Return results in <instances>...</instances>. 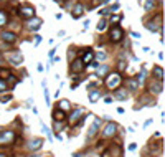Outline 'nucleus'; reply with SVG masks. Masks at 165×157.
Returning a JSON list of instances; mask_svg holds the SVG:
<instances>
[{
  "label": "nucleus",
  "mask_w": 165,
  "mask_h": 157,
  "mask_svg": "<svg viewBox=\"0 0 165 157\" xmlns=\"http://www.w3.org/2000/svg\"><path fill=\"white\" fill-rule=\"evenodd\" d=\"M107 73H109V66L107 65H98L96 66V75H98L99 78H104Z\"/></svg>",
  "instance_id": "obj_18"
},
{
  "label": "nucleus",
  "mask_w": 165,
  "mask_h": 157,
  "mask_svg": "<svg viewBox=\"0 0 165 157\" xmlns=\"http://www.w3.org/2000/svg\"><path fill=\"white\" fill-rule=\"evenodd\" d=\"M12 99V94H0V103H9Z\"/></svg>",
  "instance_id": "obj_30"
},
{
  "label": "nucleus",
  "mask_w": 165,
  "mask_h": 157,
  "mask_svg": "<svg viewBox=\"0 0 165 157\" xmlns=\"http://www.w3.org/2000/svg\"><path fill=\"white\" fill-rule=\"evenodd\" d=\"M144 9H145L147 12L154 10L155 9V0H145V2H144Z\"/></svg>",
  "instance_id": "obj_26"
},
{
  "label": "nucleus",
  "mask_w": 165,
  "mask_h": 157,
  "mask_svg": "<svg viewBox=\"0 0 165 157\" xmlns=\"http://www.w3.org/2000/svg\"><path fill=\"white\" fill-rule=\"evenodd\" d=\"M53 129L56 131V134H59V131L63 129V122H59V121H53Z\"/></svg>",
  "instance_id": "obj_29"
},
{
  "label": "nucleus",
  "mask_w": 165,
  "mask_h": 157,
  "mask_svg": "<svg viewBox=\"0 0 165 157\" xmlns=\"http://www.w3.org/2000/svg\"><path fill=\"white\" fill-rule=\"evenodd\" d=\"M124 38V31L120 27H112L111 28V33H109V40L112 43H119L120 40Z\"/></svg>",
  "instance_id": "obj_9"
},
{
  "label": "nucleus",
  "mask_w": 165,
  "mask_h": 157,
  "mask_svg": "<svg viewBox=\"0 0 165 157\" xmlns=\"http://www.w3.org/2000/svg\"><path fill=\"white\" fill-rule=\"evenodd\" d=\"M68 58H70V61L74 58V48H73V46H71L70 50H68Z\"/></svg>",
  "instance_id": "obj_34"
},
{
  "label": "nucleus",
  "mask_w": 165,
  "mask_h": 157,
  "mask_svg": "<svg viewBox=\"0 0 165 157\" xmlns=\"http://www.w3.org/2000/svg\"><path fill=\"white\" fill-rule=\"evenodd\" d=\"M27 157H43L41 154H37V152H33V154H30V155H27Z\"/></svg>",
  "instance_id": "obj_40"
},
{
  "label": "nucleus",
  "mask_w": 165,
  "mask_h": 157,
  "mask_svg": "<svg viewBox=\"0 0 165 157\" xmlns=\"http://www.w3.org/2000/svg\"><path fill=\"white\" fill-rule=\"evenodd\" d=\"M150 122H152V119H147V121H145V124H144V127H147V126H149V124H150Z\"/></svg>",
  "instance_id": "obj_41"
},
{
  "label": "nucleus",
  "mask_w": 165,
  "mask_h": 157,
  "mask_svg": "<svg viewBox=\"0 0 165 157\" xmlns=\"http://www.w3.org/2000/svg\"><path fill=\"white\" fill-rule=\"evenodd\" d=\"M66 119V112H63L61 109H56L53 111V121H59V122H63V121Z\"/></svg>",
  "instance_id": "obj_20"
},
{
  "label": "nucleus",
  "mask_w": 165,
  "mask_h": 157,
  "mask_svg": "<svg viewBox=\"0 0 165 157\" xmlns=\"http://www.w3.org/2000/svg\"><path fill=\"white\" fill-rule=\"evenodd\" d=\"M139 2H140V3H142V2H144V0H139Z\"/></svg>",
  "instance_id": "obj_47"
},
{
  "label": "nucleus",
  "mask_w": 165,
  "mask_h": 157,
  "mask_svg": "<svg viewBox=\"0 0 165 157\" xmlns=\"http://www.w3.org/2000/svg\"><path fill=\"white\" fill-rule=\"evenodd\" d=\"M99 127H101V119H99V118H94L92 124L89 126V129H88V136H86V139H88V141H91V139L99 132Z\"/></svg>",
  "instance_id": "obj_7"
},
{
  "label": "nucleus",
  "mask_w": 165,
  "mask_h": 157,
  "mask_svg": "<svg viewBox=\"0 0 165 157\" xmlns=\"http://www.w3.org/2000/svg\"><path fill=\"white\" fill-rule=\"evenodd\" d=\"M58 109H61L63 112L70 111V109H71V103L68 101V99H61V101L58 103Z\"/></svg>",
  "instance_id": "obj_23"
},
{
  "label": "nucleus",
  "mask_w": 165,
  "mask_h": 157,
  "mask_svg": "<svg viewBox=\"0 0 165 157\" xmlns=\"http://www.w3.org/2000/svg\"><path fill=\"white\" fill-rule=\"evenodd\" d=\"M131 35H132L134 38H142V37H140V33H135V31H131Z\"/></svg>",
  "instance_id": "obj_39"
},
{
  "label": "nucleus",
  "mask_w": 165,
  "mask_h": 157,
  "mask_svg": "<svg viewBox=\"0 0 165 157\" xmlns=\"http://www.w3.org/2000/svg\"><path fill=\"white\" fill-rule=\"evenodd\" d=\"M7 61L10 63L12 66H20L23 63V55L20 51H15V53H9L7 55Z\"/></svg>",
  "instance_id": "obj_8"
},
{
  "label": "nucleus",
  "mask_w": 165,
  "mask_h": 157,
  "mask_svg": "<svg viewBox=\"0 0 165 157\" xmlns=\"http://www.w3.org/2000/svg\"><path fill=\"white\" fill-rule=\"evenodd\" d=\"M84 12H86V9H84L83 3H76L73 9H71V17H73V18H79Z\"/></svg>",
  "instance_id": "obj_14"
},
{
  "label": "nucleus",
  "mask_w": 165,
  "mask_h": 157,
  "mask_svg": "<svg viewBox=\"0 0 165 157\" xmlns=\"http://www.w3.org/2000/svg\"><path fill=\"white\" fill-rule=\"evenodd\" d=\"M7 20H9V15H7V12L0 10V27L7 25Z\"/></svg>",
  "instance_id": "obj_27"
},
{
  "label": "nucleus",
  "mask_w": 165,
  "mask_h": 157,
  "mask_svg": "<svg viewBox=\"0 0 165 157\" xmlns=\"http://www.w3.org/2000/svg\"><path fill=\"white\" fill-rule=\"evenodd\" d=\"M96 58H98V60H101V61H104V60L107 58V55L104 53V51H98V55H96Z\"/></svg>",
  "instance_id": "obj_31"
},
{
  "label": "nucleus",
  "mask_w": 165,
  "mask_h": 157,
  "mask_svg": "<svg viewBox=\"0 0 165 157\" xmlns=\"http://www.w3.org/2000/svg\"><path fill=\"white\" fill-rule=\"evenodd\" d=\"M2 65H3V58H2V55H0V68H2Z\"/></svg>",
  "instance_id": "obj_43"
},
{
  "label": "nucleus",
  "mask_w": 165,
  "mask_h": 157,
  "mask_svg": "<svg viewBox=\"0 0 165 157\" xmlns=\"http://www.w3.org/2000/svg\"><path fill=\"white\" fill-rule=\"evenodd\" d=\"M84 114H86V109H84V108H74L73 112L70 114V118H68V121H70L71 126H73V124H78L79 121L83 119Z\"/></svg>",
  "instance_id": "obj_3"
},
{
  "label": "nucleus",
  "mask_w": 165,
  "mask_h": 157,
  "mask_svg": "<svg viewBox=\"0 0 165 157\" xmlns=\"http://www.w3.org/2000/svg\"><path fill=\"white\" fill-rule=\"evenodd\" d=\"M147 88H149V93H150V94L154 93L155 96H157V94H160V93L163 91V84H162V81H157V79H154V78L149 79Z\"/></svg>",
  "instance_id": "obj_4"
},
{
  "label": "nucleus",
  "mask_w": 165,
  "mask_h": 157,
  "mask_svg": "<svg viewBox=\"0 0 165 157\" xmlns=\"http://www.w3.org/2000/svg\"><path fill=\"white\" fill-rule=\"evenodd\" d=\"M83 70H84V65H83L81 58H74L73 61H71V65H70V73L78 75V73H81Z\"/></svg>",
  "instance_id": "obj_11"
},
{
  "label": "nucleus",
  "mask_w": 165,
  "mask_h": 157,
  "mask_svg": "<svg viewBox=\"0 0 165 157\" xmlns=\"http://www.w3.org/2000/svg\"><path fill=\"white\" fill-rule=\"evenodd\" d=\"M18 15L22 18H33L35 17V9L30 5H23L18 9Z\"/></svg>",
  "instance_id": "obj_10"
},
{
  "label": "nucleus",
  "mask_w": 165,
  "mask_h": 157,
  "mask_svg": "<svg viewBox=\"0 0 165 157\" xmlns=\"http://www.w3.org/2000/svg\"><path fill=\"white\" fill-rule=\"evenodd\" d=\"M41 146H43V139H40V137H33V139L28 141L27 149H28V151H31V152H37L38 149H41Z\"/></svg>",
  "instance_id": "obj_12"
},
{
  "label": "nucleus",
  "mask_w": 165,
  "mask_h": 157,
  "mask_svg": "<svg viewBox=\"0 0 165 157\" xmlns=\"http://www.w3.org/2000/svg\"><path fill=\"white\" fill-rule=\"evenodd\" d=\"M127 68V61L124 63V61H119V71H124Z\"/></svg>",
  "instance_id": "obj_36"
},
{
  "label": "nucleus",
  "mask_w": 165,
  "mask_h": 157,
  "mask_svg": "<svg viewBox=\"0 0 165 157\" xmlns=\"http://www.w3.org/2000/svg\"><path fill=\"white\" fill-rule=\"evenodd\" d=\"M0 157H7V154H0Z\"/></svg>",
  "instance_id": "obj_44"
},
{
  "label": "nucleus",
  "mask_w": 165,
  "mask_h": 157,
  "mask_svg": "<svg viewBox=\"0 0 165 157\" xmlns=\"http://www.w3.org/2000/svg\"><path fill=\"white\" fill-rule=\"evenodd\" d=\"M0 38H2L3 43L12 45V43L17 42V33H13V31H2V33H0Z\"/></svg>",
  "instance_id": "obj_13"
},
{
  "label": "nucleus",
  "mask_w": 165,
  "mask_h": 157,
  "mask_svg": "<svg viewBox=\"0 0 165 157\" xmlns=\"http://www.w3.org/2000/svg\"><path fill=\"white\" fill-rule=\"evenodd\" d=\"M120 83H122V76L119 73H112L106 78V86H107V89H111V91L117 89L120 86Z\"/></svg>",
  "instance_id": "obj_2"
},
{
  "label": "nucleus",
  "mask_w": 165,
  "mask_h": 157,
  "mask_svg": "<svg viewBox=\"0 0 165 157\" xmlns=\"http://www.w3.org/2000/svg\"><path fill=\"white\" fill-rule=\"evenodd\" d=\"M5 81H7V86H9V88H13L15 84L18 83V79H17V76H13V75H9V78H7Z\"/></svg>",
  "instance_id": "obj_24"
},
{
  "label": "nucleus",
  "mask_w": 165,
  "mask_h": 157,
  "mask_svg": "<svg viewBox=\"0 0 165 157\" xmlns=\"http://www.w3.org/2000/svg\"><path fill=\"white\" fill-rule=\"evenodd\" d=\"M101 3H104V0H92V2H91V9H96V7L101 5Z\"/></svg>",
  "instance_id": "obj_32"
},
{
  "label": "nucleus",
  "mask_w": 165,
  "mask_h": 157,
  "mask_svg": "<svg viewBox=\"0 0 165 157\" xmlns=\"http://www.w3.org/2000/svg\"><path fill=\"white\" fill-rule=\"evenodd\" d=\"M45 101H46V106H50V93H48L46 88H45Z\"/></svg>",
  "instance_id": "obj_35"
},
{
  "label": "nucleus",
  "mask_w": 165,
  "mask_h": 157,
  "mask_svg": "<svg viewBox=\"0 0 165 157\" xmlns=\"http://www.w3.org/2000/svg\"><path fill=\"white\" fill-rule=\"evenodd\" d=\"M55 51H56V48H53V50L50 51V56H51V58H53V56H55Z\"/></svg>",
  "instance_id": "obj_42"
},
{
  "label": "nucleus",
  "mask_w": 165,
  "mask_h": 157,
  "mask_svg": "<svg viewBox=\"0 0 165 157\" xmlns=\"http://www.w3.org/2000/svg\"><path fill=\"white\" fill-rule=\"evenodd\" d=\"M106 27H107V20H106V18H101V20L98 22V27H96V30H98V31H104V30H106Z\"/></svg>",
  "instance_id": "obj_25"
},
{
  "label": "nucleus",
  "mask_w": 165,
  "mask_h": 157,
  "mask_svg": "<svg viewBox=\"0 0 165 157\" xmlns=\"http://www.w3.org/2000/svg\"><path fill=\"white\" fill-rule=\"evenodd\" d=\"M15 141L13 131H0V146H9Z\"/></svg>",
  "instance_id": "obj_5"
},
{
  "label": "nucleus",
  "mask_w": 165,
  "mask_h": 157,
  "mask_svg": "<svg viewBox=\"0 0 165 157\" xmlns=\"http://www.w3.org/2000/svg\"><path fill=\"white\" fill-rule=\"evenodd\" d=\"M120 18H122L120 15H114V17H111V23H114V25H116V23L120 22Z\"/></svg>",
  "instance_id": "obj_33"
},
{
  "label": "nucleus",
  "mask_w": 165,
  "mask_h": 157,
  "mask_svg": "<svg viewBox=\"0 0 165 157\" xmlns=\"http://www.w3.org/2000/svg\"><path fill=\"white\" fill-rule=\"evenodd\" d=\"M43 157H51V155H43Z\"/></svg>",
  "instance_id": "obj_45"
},
{
  "label": "nucleus",
  "mask_w": 165,
  "mask_h": 157,
  "mask_svg": "<svg viewBox=\"0 0 165 157\" xmlns=\"http://www.w3.org/2000/svg\"><path fill=\"white\" fill-rule=\"evenodd\" d=\"M135 149H137V144L135 142H132L131 146H129V151H135Z\"/></svg>",
  "instance_id": "obj_38"
},
{
  "label": "nucleus",
  "mask_w": 165,
  "mask_h": 157,
  "mask_svg": "<svg viewBox=\"0 0 165 157\" xmlns=\"http://www.w3.org/2000/svg\"><path fill=\"white\" fill-rule=\"evenodd\" d=\"M55 2H61V0H55Z\"/></svg>",
  "instance_id": "obj_46"
},
{
  "label": "nucleus",
  "mask_w": 165,
  "mask_h": 157,
  "mask_svg": "<svg viewBox=\"0 0 165 157\" xmlns=\"http://www.w3.org/2000/svg\"><path fill=\"white\" fill-rule=\"evenodd\" d=\"M126 86H127V91H137L139 86H140V83H139L137 78H129L127 81H126Z\"/></svg>",
  "instance_id": "obj_15"
},
{
  "label": "nucleus",
  "mask_w": 165,
  "mask_h": 157,
  "mask_svg": "<svg viewBox=\"0 0 165 157\" xmlns=\"http://www.w3.org/2000/svg\"><path fill=\"white\" fill-rule=\"evenodd\" d=\"M114 98L117 99V101H126V99L129 98L127 91L122 89V88H117V89H114Z\"/></svg>",
  "instance_id": "obj_16"
},
{
  "label": "nucleus",
  "mask_w": 165,
  "mask_h": 157,
  "mask_svg": "<svg viewBox=\"0 0 165 157\" xmlns=\"http://www.w3.org/2000/svg\"><path fill=\"white\" fill-rule=\"evenodd\" d=\"M92 58H94V53H92V50H86V53H84V56L81 58L83 65H89V63H92Z\"/></svg>",
  "instance_id": "obj_21"
},
{
  "label": "nucleus",
  "mask_w": 165,
  "mask_h": 157,
  "mask_svg": "<svg viewBox=\"0 0 165 157\" xmlns=\"http://www.w3.org/2000/svg\"><path fill=\"white\" fill-rule=\"evenodd\" d=\"M116 132H117V124H114V122H107L106 126H104V129H102V137L104 139H109V137H114L116 136Z\"/></svg>",
  "instance_id": "obj_6"
},
{
  "label": "nucleus",
  "mask_w": 165,
  "mask_h": 157,
  "mask_svg": "<svg viewBox=\"0 0 165 157\" xmlns=\"http://www.w3.org/2000/svg\"><path fill=\"white\" fill-rule=\"evenodd\" d=\"M7 89H9V86H7L5 78H0V94H2V93H5Z\"/></svg>",
  "instance_id": "obj_28"
},
{
  "label": "nucleus",
  "mask_w": 165,
  "mask_h": 157,
  "mask_svg": "<svg viewBox=\"0 0 165 157\" xmlns=\"http://www.w3.org/2000/svg\"><path fill=\"white\" fill-rule=\"evenodd\" d=\"M40 42H41V37H40V35H35V46H38Z\"/></svg>",
  "instance_id": "obj_37"
},
{
  "label": "nucleus",
  "mask_w": 165,
  "mask_h": 157,
  "mask_svg": "<svg viewBox=\"0 0 165 157\" xmlns=\"http://www.w3.org/2000/svg\"><path fill=\"white\" fill-rule=\"evenodd\" d=\"M101 96H102V93L99 91V89H91L89 91V101L91 103H96V101H99Z\"/></svg>",
  "instance_id": "obj_22"
},
{
  "label": "nucleus",
  "mask_w": 165,
  "mask_h": 157,
  "mask_svg": "<svg viewBox=\"0 0 165 157\" xmlns=\"http://www.w3.org/2000/svg\"><path fill=\"white\" fill-rule=\"evenodd\" d=\"M152 73H154V76H152L154 79H157V81H163V70H162V66H154Z\"/></svg>",
  "instance_id": "obj_17"
},
{
  "label": "nucleus",
  "mask_w": 165,
  "mask_h": 157,
  "mask_svg": "<svg viewBox=\"0 0 165 157\" xmlns=\"http://www.w3.org/2000/svg\"><path fill=\"white\" fill-rule=\"evenodd\" d=\"M40 27H41V18L33 17V20H30V22H28V28H30V30H33V31H37Z\"/></svg>",
  "instance_id": "obj_19"
},
{
  "label": "nucleus",
  "mask_w": 165,
  "mask_h": 157,
  "mask_svg": "<svg viewBox=\"0 0 165 157\" xmlns=\"http://www.w3.org/2000/svg\"><path fill=\"white\" fill-rule=\"evenodd\" d=\"M145 28L149 31H162V13H157L152 20L145 22Z\"/></svg>",
  "instance_id": "obj_1"
}]
</instances>
